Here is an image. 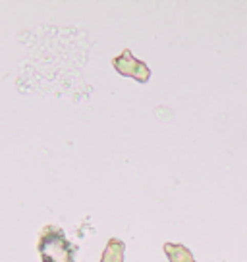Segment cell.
Instances as JSON below:
<instances>
[{
    "label": "cell",
    "instance_id": "obj_3",
    "mask_svg": "<svg viewBox=\"0 0 247 262\" xmlns=\"http://www.w3.org/2000/svg\"><path fill=\"white\" fill-rule=\"evenodd\" d=\"M164 253L170 262H197L190 249L181 243H164Z\"/></svg>",
    "mask_w": 247,
    "mask_h": 262
},
{
    "label": "cell",
    "instance_id": "obj_4",
    "mask_svg": "<svg viewBox=\"0 0 247 262\" xmlns=\"http://www.w3.org/2000/svg\"><path fill=\"white\" fill-rule=\"evenodd\" d=\"M123 251H126V243L122 239L110 237L102 251L100 262H123Z\"/></svg>",
    "mask_w": 247,
    "mask_h": 262
},
{
    "label": "cell",
    "instance_id": "obj_1",
    "mask_svg": "<svg viewBox=\"0 0 247 262\" xmlns=\"http://www.w3.org/2000/svg\"><path fill=\"white\" fill-rule=\"evenodd\" d=\"M37 251L43 262H75L77 247L70 243L60 226L47 224L39 233Z\"/></svg>",
    "mask_w": 247,
    "mask_h": 262
},
{
    "label": "cell",
    "instance_id": "obj_2",
    "mask_svg": "<svg viewBox=\"0 0 247 262\" xmlns=\"http://www.w3.org/2000/svg\"><path fill=\"white\" fill-rule=\"evenodd\" d=\"M112 66L114 70L123 77H133L135 81L139 83H147L151 79V68H149L145 62H141L132 54L130 49H123L120 56H116L112 60Z\"/></svg>",
    "mask_w": 247,
    "mask_h": 262
}]
</instances>
